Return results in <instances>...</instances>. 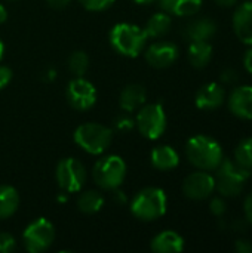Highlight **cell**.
<instances>
[{
  "mask_svg": "<svg viewBox=\"0 0 252 253\" xmlns=\"http://www.w3.org/2000/svg\"><path fill=\"white\" fill-rule=\"evenodd\" d=\"M186 156L196 169L206 172L215 170L224 159L221 145L206 135H196L190 138L186 144Z\"/></svg>",
  "mask_w": 252,
  "mask_h": 253,
  "instance_id": "1",
  "label": "cell"
},
{
  "mask_svg": "<svg viewBox=\"0 0 252 253\" xmlns=\"http://www.w3.org/2000/svg\"><path fill=\"white\" fill-rule=\"evenodd\" d=\"M110 44L111 47L128 58H137L146 46L147 34L144 28L129 24V22H119L110 31Z\"/></svg>",
  "mask_w": 252,
  "mask_h": 253,
  "instance_id": "2",
  "label": "cell"
},
{
  "mask_svg": "<svg viewBox=\"0 0 252 253\" xmlns=\"http://www.w3.org/2000/svg\"><path fill=\"white\" fill-rule=\"evenodd\" d=\"M168 208V199L162 188L147 187L135 194L131 202V213L143 222L162 218Z\"/></svg>",
  "mask_w": 252,
  "mask_h": 253,
  "instance_id": "3",
  "label": "cell"
},
{
  "mask_svg": "<svg viewBox=\"0 0 252 253\" xmlns=\"http://www.w3.org/2000/svg\"><path fill=\"white\" fill-rule=\"evenodd\" d=\"M250 176L251 170L239 166L232 159H223L215 169V190L223 197H236L242 193Z\"/></svg>",
  "mask_w": 252,
  "mask_h": 253,
  "instance_id": "4",
  "label": "cell"
},
{
  "mask_svg": "<svg viewBox=\"0 0 252 253\" xmlns=\"http://www.w3.org/2000/svg\"><path fill=\"white\" fill-rule=\"evenodd\" d=\"M74 142L88 154L100 156L105 153L113 139V130L100 123H85L74 130Z\"/></svg>",
  "mask_w": 252,
  "mask_h": 253,
  "instance_id": "5",
  "label": "cell"
},
{
  "mask_svg": "<svg viewBox=\"0 0 252 253\" xmlns=\"http://www.w3.org/2000/svg\"><path fill=\"white\" fill-rule=\"evenodd\" d=\"M126 163L122 157L110 154L101 157L92 169V178L95 184L107 191L119 188L126 178Z\"/></svg>",
  "mask_w": 252,
  "mask_h": 253,
  "instance_id": "6",
  "label": "cell"
},
{
  "mask_svg": "<svg viewBox=\"0 0 252 253\" xmlns=\"http://www.w3.org/2000/svg\"><path fill=\"white\" fill-rule=\"evenodd\" d=\"M135 126L138 132L147 139H159L166 130V114L162 104H147L143 105L137 114Z\"/></svg>",
  "mask_w": 252,
  "mask_h": 253,
  "instance_id": "7",
  "label": "cell"
},
{
  "mask_svg": "<svg viewBox=\"0 0 252 253\" xmlns=\"http://www.w3.org/2000/svg\"><path fill=\"white\" fill-rule=\"evenodd\" d=\"M55 240V228L46 218L31 221L22 234L25 251L30 253H42L48 251Z\"/></svg>",
  "mask_w": 252,
  "mask_h": 253,
  "instance_id": "8",
  "label": "cell"
},
{
  "mask_svg": "<svg viewBox=\"0 0 252 253\" xmlns=\"http://www.w3.org/2000/svg\"><path fill=\"white\" fill-rule=\"evenodd\" d=\"M55 179L64 193H77L86 182V169L77 159L67 157L58 162Z\"/></svg>",
  "mask_w": 252,
  "mask_h": 253,
  "instance_id": "9",
  "label": "cell"
},
{
  "mask_svg": "<svg viewBox=\"0 0 252 253\" xmlns=\"http://www.w3.org/2000/svg\"><path fill=\"white\" fill-rule=\"evenodd\" d=\"M65 98L70 107H73L74 110L86 111L91 110L97 102V89L89 80L83 77H76L67 84Z\"/></svg>",
  "mask_w": 252,
  "mask_h": 253,
  "instance_id": "10",
  "label": "cell"
},
{
  "mask_svg": "<svg viewBox=\"0 0 252 253\" xmlns=\"http://www.w3.org/2000/svg\"><path fill=\"white\" fill-rule=\"evenodd\" d=\"M215 191L214 176L206 170L190 173L183 182V193L190 200H205Z\"/></svg>",
  "mask_w": 252,
  "mask_h": 253,
  "instance_id": "11",
  "label": "cell"
},
{
  "mask_svg": "<svg viewBox=\"0 0 252 253\" xmlns=\"http://www.w3.org/2000/svg\"><path fill=\"white\" fill-rule=\"evenodd\" d=\"M178 47L171 42H156L146 50V61L153 68H168L178 59Z\"/></svg>",
  "mask_w": 252,
  "mask_h": 253,
  "instance_id": "12",
  "label": "cell"
},
{
  "mask_svg": "<svg viewBox=\"0 0 252 253\" xmlns=\"http://www.w3.org/2000/svg\"><path fill=\"white\" fill-rule=\"evenodd\" d=\"M227 105L236 117L252 120V86L235 87L229 95Z\"/></svg>",
  "mask_w": 252,
  "mask_h": 253,
  "instance_id": "13",
  "label": "cell"
},
{
  "mask_svg": "<svg viewBox=\"0 0 252 253\" xmlns=\"http://www.w3.org/2000/svg\"><path fill=\"white\" fill-rule=\"evenodd\" d=\"M233 30L242 43L252 44V1H245L236 7L233 15Z\"/></svg>",
  "mask_w": 252,
  "mask_h": 253,
  "instance_id": "14",
  "label": "cell"
},
{
  "mask_svg": "<svg viewBox=\"0 0 252 253\" xmlns=\"http://www.w3.org/2000/svg\"><path fill=\"white\" fill-rule=\"evenodd\" d=\"M224 99H226L224 89L218 83H206L198 90L195 102L198 108L205 111H212L220 108Z\"/></svg>",
  "mask_w": 252,
  "mask_h": 253,
  "instance_id": "15",
  "label": "cell"
},
{
  "mask_svg": "<svg viewBox=\"0 0 252 253\" xmlns=\"http://www.w3.org/2000/svg\"><path fill=\"white\" fill-rule=\"evenodd\" d=\"M151 251L156 253H178L184 249V239L171 230L162 231L153 237L150 243Z\"/></svg>",
  "mask_w": 252,
  "mask_h": 253,
  "instance_id": "16",
  "label": "cell"
},
{
  "mask_svg": "<svg viewBox=\"0 0 252 253\" xmlns=\"http://www.w3.org/2000/svg\"><path fill=\"white\" fill-rule=\"evenodd\" d=\"M217 33V24L209 18H198L189 22L184 28V37L189 42L209 40Z\"/></svg>",
  "mask_w": 252,
  "mask_h": 253,
  "instance_id": "17",
  "label": "cell"
},
{
  "mask_svg": "<svg viewBox=\"0 0 252 253\" xmlns=\"http://www.w3.org/2000/svg\"><path fill=\"white\" fill-rule=\"evenodd\" d=\"M147 99V92L141 84H128L122 92L119 98L120 108L123 111L132 113L135 110H140Z\"/></svg>",
  "mask_w": 252,
  "mask_h": 253,
  "instance_id": "18",
  "label": "cell"
},
{
  "mask_svg": "<svg viewBox=\"0 0 252 253\" xmlns=\"http://www.w3.org/2000/svg\"><path fill=\"white\" fill-rule=\"evenodd\" d=\"M150 162L151 166L156 168L157 170H172L178 166L180 163V156L178 153L169 147V145H159L153 148L150 154Z\"/></svg>",
  "mask_w": 252,
  "mask_h": 253,
  "instance_id": "19",
  "label": "cell"
},
{
  "mask_svg": "<svg viewBox=\"0 0 252 253\" xmlns=\"http://www.w3.org/2000/svg\"><path fill=\"white\" fill-rule=\"evenodd\" d=\"M163 12L175 16H190L199 12L202 0H157Z\"/></svg>",
  "mask_w": 252,
  "mask_h": 253,
  "instance_id": "20",
  "label": "cell"
},
{
  "mask_svg": "<svg viewBox=\"0 0 252 253\" xmlns=\"http://www.w3.org/2000/svg\"><path fill=\"white\" fill-rule=\"evenodd\" d=\"M187 56H189V62L195 68H203L209 64L212 58V46L208 43V40L190 42Z\"/></svg>",
  "mask_w": 252,
  "mask_h": 253,
  "instance_id": "21",
  "label": "cell"
},
{
  "mask_svg": "<svg viewBox=\"0 0 252 253\" xmlns=\"http://www.w3.org/2000/svg\"><path fill=\"white\" fill-rule=\"evenodd\" d=\"M19 208V194L12 185H0V221L10 218Z\"/></svg>",
  "mask_w": 252,
  "mask_h": 253,
  "instance_id": "22",
  "label": "cell"
},
{
  "mask_svg": "<svg viewBox=\"0 0 252 253\" xmlns=\"http://www.w3.org/2000/svg\"><path fill=\"white\" fill-rule=\"evenodd\" d=\"M171 24H172V19H171V15L169 13H166V12H157V13L151 15V18L147 21L144 31H146L147 37L157 39V37L165 36L169 31Z\"/></svg>",
  "mask_w": 252,
  "mask_h": 253,
  "instance_id": "23",
  "label": "cell"
},
{
  "mask_svg": "<svg viewBox=\"0 0 252 253\" xmlns=\"http://www.w3.org/2000/svg\"><path fill=\"white\" fill-rule=\"evenodd\" d=\"M104 206V197L101 193L98 191H94V190H89V191H85L79 196L77 199V208L82 213H86V215H92V213H97L102 209Z\"/></svg>",
  "mask_w": 252,
  "mask_h": 253,
  "instance_id": "24",
  "label": "cell"
},
{
  "mask_svg": "<svg viewBox=\"0 0 252 253\" xmlns=\"http://www.w3.org/2000/svg\"><path fill=\"white\" fill-rule=\"evenodd\" d=\"M239 166L252 172V138H244L235 148V159Z\"/></svg>",
  "mask_w": 252,
  "mask_h": 253,
  "instance_id": "25",
  "label": "cell"
},
{
  "mask_svg": "<svg viewBox=\"0 0 252 253\" xmlns=\"http://www.w3.org/2000/svg\"><path fill=\"white\" fill-rule=\"evenodd\" d=\"M67 65L71 74H74L76 77H82L89 68V58L83 50H76L68 56Z\"/></svg>",
  "mask_w": 252,
  "mask_h": 253,
  "instance_id": "26",
  "label": "cell"
},
{
  "mask_svg": "<svg viewBox=\"0 0 252 253\" xmlns=\"http://www.w3.org/2000/svg\"><path fill=\"white\" fill-rule=\"evenodd\" d=\"M86 10L91 12H101L114 4L116 0H77Z\"/></svg>",
  "mask_w": 252,
  "mask_h": 253,
  "instance_id": "27",
  "label": "cell"
},
{
  "mask_svg": "<svg viewBox=\"0 0 252 253\" xmlns=\"http://www.w3.org/2000/svg\"><path fill=\"white\" fill-rule=\"evenodd\" d=\"M16 249V240L9 233H0V253H12Z\"/></svg>",
  "mask_w": 252,
  "mask_h": 253,
  "instance_id": "28",
  "label": "cell"
},
{
  "mask_svg": "<svg viewBox=\"0 0 252 253\" xmlns=\"http://www.w3.org/2000/svg\"><path fill=\"white\" fill-rule=\"evenodd\" d=\"M209 209L215 216H223L226 213V211H227V206H226V202L221 197H214L211 200V203H209Z\"/></svg>",
  "mask_w": 252,
  "mask_h": 253,
  "instance_id": "29",
  "label": "cell"
},
{
  "mask_svg": "<svg viewBox=\"0 0 252 253\" xmlns=\"http://www.w3.org/2000/svg\"><path fill=\"white\" fill-rule=\"evenodd\" d=\"M114 126L120 132H128V130H131L135 126V122L131 117H128V116H119L114 120Z\"/></svg>",
  "mask_w": 252,
  "mask_h": 253,
  "instance_id": "30",
  "label": "cell"
},
{
  "mask_svg": "<svg viewBox=\"0 0 252 253\" xmlns=\"http://www.w3.org/2000/svg\"><path fill=\"white\" fill-rule=\"evenodd\" d=\"M220 79H221V82L226 83V84H235V83L239 80V74H238L236 70L227 68V70H224V71L220 74Z\"/></svg>",
  "mask_w": 252,
  "mask_h": 253,
  "instance_id": "31",
  "label": "cell"
},
{
  "mask_svg": "<svg viewBox=\"0 0 252 253\" xmlns=\"http://www.w3.org/2000/svg\"><path fill=\"white\" fill-rule=\"evenodd\" d=\"M12 77H13L12 70L6 65H0V90L4 89L10 83Z\"/></svg>",
  "mask_w": 252,
  "mask_h": 253,
  "instance_id": "32",
  "label": "cell"
},
{
  "mask_svg": "<svg viewBox=\"0 0 252 253\" xmlns=\"http://www.w3.org/2000/svg\"><path fill=\"white\" fill-rule=\"evenodd\" d=\"M235 249L239 253H252V243L250 240L239 239V240L235 243Z\"/></svg>",
  "mask_w": 252,
  "mask_h": 253,
  "instance_id": "33",
  "label": "cell"
},
{
  "mask_svg": "<svg viewBox=\"0 0 252 253\" xmlns=\"http://www.w3.org/2000/svg\"><path fill=\"white\" fill-rule=\"evenodd\" d=\"M244 212H245V219L248 221V224L252 225V191L247 196L244 202Z\"/></svg>",
  "mask_w": 252,
  "mask_h": 253,
  "instance_id": "34",
  "label": "cell"
},
{
  "mask_svg": "<svg viewBox=\"0 0 252 253\" xmlns=\"http://www.w3.org/2000/svg\"><path fill=\"white\" fill-rule=\"evenodd\" d=\"M70 1H71V0H46V3L49 4V7L56 9V10L65 9V7L70 4Z\"/></svg>",
  "mask_w": 252,
  "mask_h": 253,
  "instance_id": "35",
  "label": "cell"
},
{
  "mask_svg": "<svg viewBox=\"0 0 252 253\" xmlns=\"http://www.w3.org/2000/svg\"><path fill=\"white\" fill-rule=\"evenodd\" d=\"M247 224H248V221H247V219H238V221H235V222H233V230H235V231L242 233V231H245V230H247Z\"/></svg>",
  "mask_w": 252,
  "mask_h": 253,
  "instance_id": "36",
  "label": "cell"
},
{
  "mask_svg": "<svg viewBox=\"0 0 252 253\" xmlns=\"http://www.w3.org/2000/svg\"><path fill=\"white\" fill-rule=\"evenodd\" d=\"M114 191V200H116V203H120V205H125L128 200H126V196H125V193L123 191H119V188H116V190H113Z\"/></svg>",
  "mask_w": 252,
  "mask_h": 253,
  "instance_id": "37",
  "label": "cell"
},
{
  "mask_svg": "<svg viewBox=\"0 0 252 253\" xmlns=\"http://www.w3.org/2000/svg\"><path fill=\"white\" fill-rule=\"evenodd\" d=\"M244 64H245V68L252 74V47L247 52V55L244 58Z\"/></svg>",
  "mask_w": 252,
  "mask_h": 253,
  "instance_id": "38",
  "label": "cell"
},
{
  "mask_svg": "<svg viewBox=\"0 0 252 253\" xmlns=\"http://www.w3.org/2000/svg\"><path fill=\"white\" fill-rule=\"evenodd\" d=\"M236 1L238 0H215V3L221 7H232L236 4Z\"/></svg>",
  "mask_w": 252,
  "mask_h": 253,
  "instance_id": "39",
  "label": "cell"
},
{
  "mask_svg": "<svg viewBox=\"0 0 252 253\" xmlns=\"http://www.w3.org/2000/svg\"><path fill=\"white\" fill-rule=\"evenodd\" d=\"M6 19H7V10L3 4H0V25L6 22Z\"/></svg>",
  "mask_w": 252,
  "mask_h": 253,
  "instance_id": "40",
  "label": "cell"
},
{
  "mask_svg": "<svg viewBox=\"0 0 252 253\" xmlns=\"http://www.w3.org/2000/svg\"><path fill=\"white\" fill-rule=\"evenodd\" d=\"M45 76H48V77H46L48 80H53V79H55V71L50 68V70H48V71L45 73Z\"/></svg>",
  "mask_w": 252,
  "mask_h": 253,
  "instance_id": "41",
  "label": "cell"
},
{
  "mask_svg": "<svg viewBox=\"0 0 252 253\" xmlns=\"http://www.w3.org/2000/svg\"><path fill=\"white\" fill-rule=\"evenodd\" d=\"M137 4H151V3H154V1H157V0H134Z\"/></svg>",
  "mask_w": 252,
  "mask_h": 253,
  "instance_id": "42",
  "label": "cell"
},
{
  "mask_svg": "<svg viewBox=\"0 0 252 253\" xmlns=\"http://www.w3.org/2000/svg\"><path fill=\"white\" fill-rule=\"evenodd\" d=\"M3 55H4V43L0 39V61L3 59Z\"/></svg>",
  "mask_w": 252,
  "mask_h": 253,
  "instance_id": "43",
  "label": "cell"
},
{
  "mask_svg": "<svg viewBox=\"0 0 252 253\" xmlns=\"http://www.w3.org/2000/svg\"><path fill=\"white\" fill-rule=\"evenodd\" d=\"M58 202H62V203H64V202H67V197H65V194H64V196H59V197H58Z\"/></svg>",
  "mask_w": 252,
  "mask_h": 253,
  "instance_id": "44",
  "label": "cell"
},
{
  "mask_svg": "<svg viewBox=\"0 0 252 253\" xmlns=\"http://www.w3.org/2000/svg\"><path fill=\"white\" fill-rule=\"evenodd\" d=\"M7 1H16V0H7Z\"/></svg>",
  "mask_w": 252,
  "mask_h": 253,
  "instance_id": "45",
  "label": "cell"
}]
</instances>
